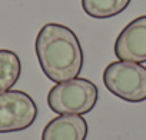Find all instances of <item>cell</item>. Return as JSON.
I'll return each instance as SVG.
<instances>
[{
  "label": "cell",
  "instance_id": "6da1fadb",
  "mask_svg": "<svg viewBox=\"0 0 146 140\" xmlns=\"http://www.w3.org/2000/svg\"><path fill=\"white\" fill-rule=\"evenodd\" d=\"M42 72L54 83L72 80L80 75L83 50L72 29L59 23H46L35 42Z\"/></svg>",
  "mask_w": 146,
  "mask_h": 140
},
{
  "label": "cell",
  "instance_id": "7a4b0ae2",
  "mask_svg": "<svg viewBox=\"0 0 146 140\" xmlns=\"http://www.w3.org/2000/svg\"><path fill=\"white\" fill-rule=\"evenodd\" d=\"M96 85L83 77L56 83L47 93V104L57 114H86L98 103Z\"/></svg>",
  "mask_w": 146,
  "mask_h": 140
},
{
  "label": "cell",
  "instance_id": "3957f363",
  "mask_svg": "<svg viewBox=\"0 0 146 140\" xmlns=\"http://www.w3.org/2000/svg\"><path fill=\"white\" fill-rule=\"evenodd\" d=\"M103 85L116 97L140 103L146 100V67L140 63L117 60L103 70Z\"/></svg>",
  "mask_w": 146,
  "mask_h": 140
},
{
  "label": "cell",
  "instance_id": "277c9868",
  "mask_svg": "<svg viewBox=\"0 0 146 140\" xmlns=\"http://www.w3.org/2000/svg\"><path fill=\"white\" fill-rule=\"evenodd\" d=\"M37 104L22 90H9L0 94V133L29 129L37 117Z\"/></svg>",
  "mask_w": 146,
  "mask_h": 140
},
{
  "label": "cell",
  "instance_id": "5b68a950",
  "mask_svg": "<svg viewBox=\"0 0 146 140\" xmlns=\"http://www.w3.org/2000/svg\"><path fill=\"white\" fill-rule=\"evenodd\" d=\"M113 50L119 60L146 61V15L136 17L123 27L115 42Z\"/></svg>",
  "mask_w": 146,
  "mask_h": 140
},
{
  "label": "cell",
  "instance_id": "8992f818",
  "mask_svg": "<svg viewBox=\"0 0 146 140\" xmlns=\"http://www.w3.org/2000/svg\"><path fill=\"white\" fill-rule=\"evenodd\" d=\"M88 122L80 114H59L42 131V140H86Z\"/></svg>",
  "mask_w": 146,
  "mask_h": 140
},
{
  "label": "cell",
  "instance_id": "52a82bcc",
  "mask_svg": "<svg viewBox=\"0 0 146 140\" xmlns=\"http://www.w3.org/2000/svg\"><path fill=\"white\" fill-rule=\"evenodd\" d=\"M22 73L19 56L9 49H0V94L12 90Z\"/></svg>",
  "mask_w": 146,
  "mask_h": 140
},
{
  "label": "cell",
  "instance_id": "ba28073f",
  "mask_svg": "<svg viewBox=\"0 0 146 140\" xmlns=\"http://www.w3.org/2000/svg\"><path fill=\"white\" fill-rule=\"evenodd\" d=\"M130 0H82L83 12L93 19H110L120 15Z\"/></svg>",
  "mask_w": 146,
  "mask_h": 140
}]
</instances>
